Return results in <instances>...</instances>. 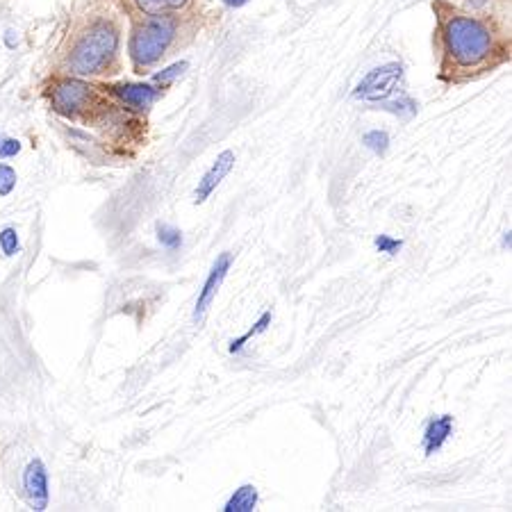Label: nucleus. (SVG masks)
<instances>
[{"mask_svg": "<svg viewBox=\"0 0 512 512\" xmlns=\"http://www.w3.org/2000/svg\"><path fill=\"white\" fill-rule=\"evenodd\" d=\"M119 30L110 19H94L82 28L66 53L73 76H101L117 60Z\"/></svg>", "mask_w": 512, "mask_h": 512, "instance_id": "obj_1", "label": "nucleus"}, {"mask_svg": "<svg viewBox=\"0 0 512 512\" xmlns=\"http://www.w3.org/2000/svg\"><path fill=\"white\" fill-rule=\"evenodd\" d=\"M444 39H447L451 57L462 66H474L478 62H483L492 46V37L483 23L465 19V16L447 23Z\"/></svg>", "mask_w": 512, "mask_h": 512, "instance_id": "obj_2", "label": "nucleus"}, {"mask_svg": "<svg viewBox=\"0 0 512 512\" xmlns=\"http://www.w3.org/2000/svg\"><path fill=\"white\" fill-rule=\"evenodd\" d=\"M176 35V21L167 16H153L139 23L130 37V57L137 69L151 66L160 60Z\"/></svg>", "mask_w": 512, "mask_h": 512, "instance_id": "obj_3", "label": "nucleus"}, {"mask_svg": "<svg viewBox=\"0 0 512 512\" xmlns=\"http://www.w3.org/2000/svg\"><path fill=\"white\" fill-rule=\"evenodd\" d=\"M92 98H94V87H89L87 82H82L78 78L60 80L51 92L53 110L69 119L80 117Z\"/></svg>", "mask_w": 512, "mask_h": 512, "instance_id": "obj_4", "label": "nucleus"}, {"mask_svg": "<svg viewBox=\"0 0 512 512\" xmlns=\"http://www.w3.org/2000/svg\"><path fill=\"white\" fill-rule=\"evenodd\" d=\"M403 76V66L401 64H385L381 69H374L367 73L358 87H355L353 96L362 98V101H385L387 96L394 92V87L401 82Z\"/></svg>", "mask_w": 512, "mask_h": 512, "instance_id": "obj_5", "label": "nucleus"}, {"mask_svg": "<svg viewBox=\"0 0 512 512\" xmlns=\"http://www.w3.org/2000/svg\"><path fill=\"white\" fill-rule=\"evenodd\" d=\"M230 267H233V253H221L219 258H217V262L212 264L210 274H208V278H205V283H203V289H201V292H198V301H196V310H194V321H196V324H201V321L205 319V312L210 310L214 296H217L221 285H224V280L228 276Z\"/></svg>", "mask_w": 512, "mask_h": 512, "instance_id": "obj_6", "label": "nucleus"}, {"mask_svg": "<svg viewBox=\"0 0 512 512\" xmlns=\"http://www.w3.org/2000/svg\"><path fill=\"white\" fill-rule=\"evenodd\" d=\"M233 167H235V153L233 151H224L221 155H217V160L212 162V167L208 169V173H205V176L198 180V187L194 192V203L203 205L205 201H208L214 189L224 183V178L228 176L230 171H233Z\"/></svg>", "mask_w": 512, "mask_h": 512, "instance_id": "obj_7", "label": "nucleus"}, {"mask_svg": "<svg viewBox=\"0 0 512 512\" xmlns=\"http://www.w3.org/2000/svg\"><path fill=\"white\" fill-rule=\"evenodd\" d=\"M23 487H26L28 501L35 510H46L48 506V474L41 460H32L23 474Z\"/></svg>", "mask_w": 512, "mask_h": 512, "instance_id": "obj_8", "label": "nucleus"}, {"mask_svg": "<svg viewBox=\"0 0 512 512\" xmlns=\"http://www.w3.org/2000/svg\"><path fill=\"white\" fill-rule=\"evenodd\" d=\"M451 433H453V417L451 415L435 417L431 424L426 426V433H424L426 456H433V453L440 451L444 444H447Z\"/></svg>", "mask_w": 512, "mask_h": 512, "instance_id": "obj_9", "label": "nucleus"}, {"mask_svg": "<svg viewBox=\"0 0 512 512\" xmlns=\"http://www.w3.org/2000/svg\"><path fill=\"white\" fill-rule=\"evenodd\" d=\"M114 94L132 110H146L158 98V89H153L151 85H119L114 87Z\"/></svg>", "mask_w": 512, "mask_h": 512, "instance_id": "obj_10", "label": "nucleus"}, {"mask_svg": "<svg viewBox=\"0 0 512 512\" xmlns=\"http://www.w3.org/2000/svg\"><path fill=\"white\" fill-rule=\"evenodd\" d=\"M258 506V490L255 485H242L239 490L228 499L226 512H253Z\"/></svg>", "mask_w": 512, "mask_h": 512, "instance_id": "obj_11", "label": "nucleus"}, {"mask_svg": "<svg viewBox=\"0 0 512 512\" xmlns=\"http://www.w3.org/2000/svg\"><path fill=\"white\" fill-rule=\"evenodd\" d=\"M271 319H274V315H271V312H264V315L258 321H255L253 328H249L242 337H237V340L230 342V353H239L246 344H249V340H253L255 335H262L264 330L271 326Z\"/></svg>", "mask_w": 512, "mask_h": 512, "instance_id": "obj_12", "label": "nucleus"}, {"mask_svg": "<svg viewBox=\"0 0 512 512\" xmlns=\"http://www.w3.org/2000/svg\"><path fill=\"white\" fill-rule=\"evenodd\" d=\"M139 5V10L151 14V16H160L164 12H173V10H180L187 0H135Z\"/></svg>", "mask_w": 512, "mask_h": 512, "instance_id": "obj_13", "label": "nucleus"}, {"mask_svg": "<svg viewBox=\"0 0 512 512\" xmlns=\"http://www.w3.org/2000/svg\"><path fill=\"white\" fill-rule=\"evenodd\" d=\"M362 144L371 148L376 155H383L387 148H390V137H387V132H383V130H371L365 137H362Z\"/></svg>", "mask_w": 512, "mask_h": 512, "instance_id": "obj_14", "label": "nucleus"}, {"mask_svg": "<svg viewBox=\"0 0 512 512\" xmlns=\"http://www.w3.org/2000/svg\"><path fill=\"white\" fill-rule=\"evenodd\" d=\"M158 239L169 251H176L180 249V244H183V233L173 226H158Z\"/></svg>", "mask_w": 512, "mask_h": 512, "instance_id": "obj_15", "label": "nucleus"}, {"mask_svg": "<svg viewBox=\"0 0 512 512\" xmlns=\"http://www.w3.org/2000/svg\"><path fill=\"white\" fill-rule=\"evenodd\" d=\"M376 249L381 253H387V255H396L401 249H403V242L401 239H394L390 235H378L376 237Z\"/></svg>", "mask_w": 512, "mask_h": 512, "instance_id": "obj_16", "label": "nucleus"}, {"mask_svg": "<svg viewBox=\"0 0 512 512\" xmlns=\"http://www.w3.org/2000/svg\"><path fill=\"white\" fill-rule=\"evenodd\" d=\"M16 183L14 169L7 167V164H0V194H10Z\"/></svg>", "mask_w": 512, "mask_h": 512, "instance_id": "obj_17", "label": "nucleus"}, {"mask_svg": "<svg viewBox=\"0 0 512 512\" xmlns=\"http://www.w3.org/2000/svg\"><path fill=\"white\" fill-rule=\"evenodd\" d=\"M187 69V62H178V64H171L169 69H164L162 73H155V82H162V85H167V82H171L176 76H180Z\"/></svg>", "mask_w": 512, "mask_h": 512, "instance_id": "obj_18", "label": "nucleus"}, {"mask_svg": "<svg viewBox=\"0 0 512 512\" xmlns=\"http://www.w3.org/2000/svg\"><path fill=\"white\" fill-rule=\"evenodd\" d=\"M0 244H3V251L7 255H14L16 251H19V239H16V233L12 228H7L3 235H0Z\"/></svg>", "mask_w": 512, "mask_h": 512, "instance_id": "obj_19", "label": "nucleus"}, {"mask_svg": "<svg viewBox=\"0 0 512 512\" xmlns=\"http://www.w3.org/2000/svg\"><path fill=\"white\" fill-rule=\"evenodd\" d=\"M383 110L394 112V114H415L417 112V103L412 101H399V103H383Z\"/></svg>", "mask_w": 512, "mask_h": 512, "instance_id": "obj_20", "label": "nucleus"}, {"mask_svg": "<svg viewBox=\"0 0 512 512\" xmlns=\"http://www.w3.org/2000/svg\"><path fill=\"white\" fill-rule=\"evenodd\" d=\"M224 3L230 5V7H242V5L246 3V0H224Z\"/></svg>", "mask_w": 512, "mask_h": 512, "instance_id": "obj_21", "label": "nucleus"}, {"mask_svg": "<svg viewBox=\"0 0 512 512\" xmlns=\"http://www.w3.org/2000/svg\"><path fill=\"white\" fill-rule=\"evenodd\" d=\"M503 246H508V249H510V230L506 233V237H503Z\"/></svg>", "mask_w": 512, "mask_h": 512, "instance_id": "obj_22", "label": "nucleus"}]
</instances>
